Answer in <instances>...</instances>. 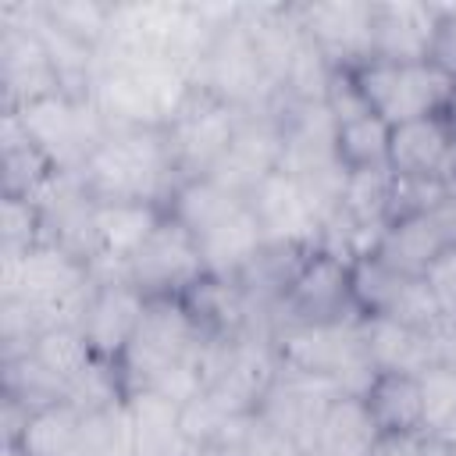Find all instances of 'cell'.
Listing matches in <instances>:
<instances>
[{"label":"cell","mask_w":456,"mask_h":456,"mask_svg":"<svg viewBox=\"0 0 456 456\" xmlns=\"http://www.w3.org/2000/svg\"><path fill=\"white\" fill-rule=\"evenodd\" d=\"M449 118L456 121V96H452V103H449Z\"/></svg>","instance_id":"60d3db41"},{"label":"cell","mask_w":456,"mask_h":456,"mask_svg":"<svg viewBox=\"0 0 456 456\" xmlns=\"http://www.w3.org/2000/svg\"><path fill=\"white\" fill-rule=\"evenodd\" d=\"M428 435L424 431H381L370 456H424Z\"/></svg>","instance_id":"836d02e7"},{"label":"cell","mask_w":456,"mask_h":456,"mask_svg":"<svg viewBox=\"0 0 456 456\" xmlns=\"http://www.w3.org/2000/svg\"><path fill=\"white\" fill-rule=\"evenodd\" d=\"M378 424L360 395H338L317 431L310 456H370L378 442Z\"/></svg>","instance_id":"603a6c76"},{"label":"cell","mask_w":456,"mask_h":456,"mask_svg":"<svg viewBox=\"0 0 456 456\" xmlns=\"http://www.w3.org/2000/svg\"><path fill=\"white\" fill-rule=\"evenodd\" d=\"M271 342L281 367L328 378L342 395L363 399L378 378L363 342V314L342 321H278L271 328Z\"/></svg>","instance_id":"8992f818"},{"label":"cell","mask_w":456,"mask_h":456,"mask_svg":"<svg viewBox=\"0 0 456 456\" xmlns=\"http://www.w3.org/2000/svg\"><path fill=\"white\" fill-rule=\"evenodd\" d=\"M438 4H374V61H431L438 43Z\"/></svg>","instance_id":"ffe728a7"},{"label":"cell","mask_w":456,"mask_h":456,"mask_svg":"<svg viewBox=\"0 0 456 456\" xmlns=\"http://www.w3.org/2000/svg\"><path fill=\"white\" fill-rule=\"evenodd\" d=\"M239 121H242V114L235 107H228L224 100H217V96H210L203 89H192L185 107L164 128L178 178L182 182L210 178V171L224 157Z\"/></svg>","instance_id":"7c38bea8"},{"label":"cell","mask_w":456,"mask_h":456,"mask_svg":"<svg viewBox=\"0 0 456 456\" xmlns=\"http://www.w3.org/2000/svg\"><path fill=\"white\" fill-rule=\"evenodd\" d=\"M82 420L86 413L75 403L68 399L46 403L28 413L25 431L14 442V449H21V456H75L78 438H82Z\"/></svg>","instance_id":"cb8c5ba5"},{"label":"cell","mask_w":456,"mask_h":456,"mask_svg":"<svg viewBox=\"0 0 456 456\" xmlns=\"http://www.w3.org/2000/svg\"><path fill=\"white\" fill-rule=\"evenodd\" d=\"M388 171L395 178L445 182L456 189V121L435 114L395 125L388 139Z\"/></svg>","instance_id":"e0dca14e"},{"label":"cell","mask_w":456,"mask_h":456,"mask_svg":"<svg viewBox=\"0 0 456 456\" xmlns=\"http://www.w3.org/2000/svg\"><path fill=\"white\" fill-rule=\"evenodd\" d=\"M210 335L196 321L185 299L160 296L146 299L142 321L118 360L125 399L132 392H160L185 406L203 392V356Z\"/></svg>","instance_id":"6da1fadb"},{"label":"cell","mask_w":456,"mask_h":456,"mask_svg":"<svg viewBox=\"0 0 456 456\" xmlns=\"http://www.w3.org/2000/svg\"><path fill=\"white\" fill-rule=\"evenodd\" d=\"M435 438H442L445 445H452V449H456V417H452V420H449V424H445V428H442Z\"/></svg>","instance_id":"f35d334b"},{"label":"cell","mask_w":456,"mask_h":456,"mask_svg":"<svg viewBox=\"0 0 456 456\" xmlns=\"http://www.w3.org/2000/svg\"><path fill=\"white\" fill-rule=\"evenodd\" d=\"M417 381L424 406V435H438L456 417V370L438 360L424 374H417Z\"/></svg>","instance_id":"f546056e"},{"label":"cell","mask_w":456,"mask_h":456,"mask_svg":"<svg viewBox=\"0 0 456 456\" xmlns=\"http://www.w3.org/2000/svg\"><path fill=\"white\" fill-rule=\"evenodd\" d=\"M53 381L64 385V392L93 367V349L86 342V335L78 328H46L36 335L32 342V353H28Z\"/></svg>","instance_id":"4316f807"},{"label":"cell","mask_w":456,"mask_h":456,"mask_svg":"<svg viewBox=\"0 0 456 456\" xmlns=\"http://www.w3.org/2000/svg\"><path fill=\"white\" fill-rule=\"evenodd\" d=\"M303 36L321 50L335 71H356L374 61V4L360 0H314L292 4Z\"/></svg>","instance_id":"4fadbf2b"},{"label":"cell","mask_w":456,"mask_h":456,"mask_svg":"<svg viewBox=\"0 0 456 456\" xmlns=\"http://www.w3.org/2000/svg\"><path fill=\"white\" fill-rule=\"evenodd\" d=\"M388 139L392 128L374 114H360L338 125V160L346 171H363V167H388Z\"/></svg>","instance_id":"83f0119b"},{"label":"cell","mask_w":456,"mask_h":456,"mask_svg":"<svg viewBox=\"0 0 456 456\" xmlns=\"http://www.w3.org/2000/svg\"><path fill=\"white\" fill-rule=\"evenodd\" d=\"M239 442V438H235ZM235 442H207V445H192L185 456H239Z\"/></svg>","instance_id":"8d00e7d4"},{"label":"cell","mask_w":456,"mask_h":456,"mask_svg":"<svg viewBox=\"0 0 456 456\" xmlns=\"http://www.w3.org/2000/svg\"><path fill=\"white\" fill-rule=\"evenodd\" d=\"M438 360L456 370V321L438 335Z\"/></svg>","instance_id":"d590c367"},{"label":"cell","mask_w":456,"mask_h":456,"mask_svg":"<svg viewBox=\"0 0 456 456\" xmlns=\"http://www.w3.org/2000/svg\"><path fill=\"white\" fill-rule=\"evenodd\" d=\"M253 217L264 235V249H285V253H314L324 239V210L306 192L299 178L289 171H271L249 196Z\"/></svg>","instance_id":"8fae6325"},{"label":"cell","mask_w":456,"mask_h":456,"mask_svg":"<svg viewBox=\"0 0 456 456\" xmlns=\"http://www.w3.org/2000/svg\"><path fill=\"white\" fill-rule=\"evenodd\" d=\"M239 456H306L292 438L278 435L271 424H264L260 417H253L246 424V431L239 435Z\"/></svg>","instance_id":"1f68e13d"},{"label":"cell","mask_w":456,"mask_h":456,"mask_svg":"<svg viewBox=\"0 0 456 456\" xmlns=\"http://www.w3.org/2000/svg\"><path fill=\"white\" fill-rule=\"evenodd\" d=\"M367 107L388 125H406L435 114H449L456 96V78L431 57V61H367L353 71Z\"/></svg>","instance_id":"52a82bcc"},{"label":"cell","mask_w":456,"mask_h":456,"mask_svg":"<svg viewBox=\"0 0 456 456\" xmlns=\"http://www.w3.org/2000/svg\"><path fill=\"white\" fill-rule=\"evenodd\" d=\"M442 25H438V43H435V61L456 78V4H438Z\"/></svg>","instance_id":"e575fe53"},{"label":"cell","mask_w":456,"mask_h":456,"mask_svg":"<svg viewBox=\"0 0 456 456\" xmlns=\"http://www.w3.org/2000/svg\"><path fill=\"white\" fill-rule=\"evenodd\" d=\"M424 456H456V449H452V445H445L442 438L428 435V449H424Z\"/></svg>","instance_id":"74e56055"},{"label":"cell","mask_w":456,"mask_h":456,"mask_svg":"<svg viewBox=\"0 0 456 456\" xmlns=\"http://www.w3.org/2000/svg\"><path fill=\"white\" fill-rule=\"evenodd\" d=\"M378 431H424L417 374H378L363 395Z\"/></svg>","instance_id":"d4e9b609"},{"label":"cell","mask_w":456,"mask_h":456,"mask_svg":"<svg viewBox=\"0 0 456 456\" xmlns=\"http://www.w3.org/2000/svg\"><path fill=\"white\" fill-rule=\"evenodd\" d=\"M125 281L135 285L146 299H160V296L185 299L196 285L207 281L200 246L171 210H164L160 224L125 264Z\"/></svg>","instance_id":"30bf717a"},{"label":"cell","mask_w":456,"mask_h":456,"mask_svg":"<svg viewBox=\"0 0 456 456\" xmlns=\"http://www.w3.org/2000/svg\"><path fill=\"white\" fill-rule=\"evenodd\" d=\"M96 278L75 249L43 239L21 253H0V299L28 310L36 331L82 328Z\"/></svg>","instance_id":"7a4b0ae2"},{"label":"cell","mask_w":456,"mask_h":456,"mask_svg":"<svg viewBox=\"0 0 456 456\" xmlns=\"http://www.w3.org/2000/svg\"><path fill=\"white\" fill-rule=\"evenodd\" d=\"M78 182L96 203H153L164 210L182 185L164 128H110Z\"/></svg>","instance_id":"3957f363"},{"label":"cell","mask_w":456,"mask_h":456,"mask_svg":"<svg viewBox=\"0 0 456 456\" xmlns=\"http://www.w3.org/2000/svg\"><path fill=\"white\" fill-rule=\"evenodd\" d=\"M363 342L378 374H424L431 363H438V335L417 331L381 314L363 317Z\"/></svg>","instance_id":"44dd1931"},{"label":"cell","mask_w":456,"mask_h":456,"mask_svg":"<svg viewBox=\"0 0 456 456\" xmlns=\"http://www.w3.org/2000/svg\"><path fill=\"white\" fill-rule=\"evenodd\" d=\"M452 242H456V200L435 210L392 221L374 256L406 278H420L428 264Z\"/></svg>","instance_id":"d6986e66"},{"label":"cell","mask_w":456,"mask_h":456,"mask_svg":"<svg viewBox=\"0 0 456 456\" xmlns=\"http://www.w3.org/2000/svg\"><path fill=\"white\" fill-rule=\"evenodd\" d=\"M338 395L342 392H338L335 381L281 367L278 378H274V385H271V392L264 395L256 417L264 424H271L278 435L292 438L310 456L314 452V442H317V431H321V420H324L328 406Z\"/></svg>","instance_id":"9a60e30c"},{"label":"cell","mask_w":456,"mask_h":456,"mask_svg":"<svg viewBox=\"0 0 456 456\" xmlns=\"http://www.w3.org/2000/svg\"><path fill=\"white\" fill-rule=\"evenodd\" d=\"M135 456H185L192 445L182 431V406L160 392H132L128 399Z\"/></svg>","instance_id":"7402d4cb"},{"label":"cell","mask_w":456,"mask_h":456,"mask_svg":"<svg viewBox=\"0 0 456 456\" xmlns=\"http://www.w3.org/2000/svg\"><path fill=\"white\" fill-rule=\"evenodd\" d=\"M142 310H146V296L135 285H128L125 278L96 281L93 299L82 317V328H78L86 335L93 356L118 363L142 321Z\"/></svg>","instance_id":"ac0fdd59"},{"label":"cell","mask_w":456,"mask_h":456,"mask_svg":"<svg viewBox=\"0 0 456 456\" xmlns=\"http://www.w3.org/2000/svg\"><path fill=\"white\" fill-rule=\"evenodd\" d=\"M167 210L196 239L207 278L239 281L264 253V235L249 200L221 189L210 178L182 182Z\"/></svg>","instance_id":"277c9868"},{"label":"cell","mask_w":456,"mask_h":456,"mask_svg":"<svg viewBox=\"0 0 456 456\" xmlns=\"http://www.w3.org/2000/svg\"><path fill=\"white\" fill-rule=\"evenodd\" d=\"M0 224H4V246H0V253H21V249H28V246H36V242L46 239L43 210L28 196H7L4 192Z\"/></svg>","instance_id":"4dcf8cb0"},{"label":"cell","mask_w":456,"mask_h":456,"mask_svg":"<svg viewBox=\"0 0 456 456\" xmlns=\"http://www.w3.org/2000/svg\"><path fill=\"white\" fill-rule=\"evenodd\" d=\"M110 7L114 4H96V0H50V4H43V14L64 36H71V39L100 50L103 39H107Z\"/></svg>","instance_id":"f1b7e54d"},{"label":"cell","mask_w":456,"mask_h":456,"mask_svg":"<svg viewBox=\"0 0 456 456\" xmlns=\"http://www.w3.org/2000/svg\"><path fill=\"white\" fill-rule=\"evenodd\" d=\"M192 78L167 61L96 53L89 100L110 128H167L185 107Z\"/></svg>","instance_id":"5b68a950"},{"label":"cell","mask_w":456,"mask_h":456,"mask_svg":"<svg viewBox=\"0 0 456 456\" xmlns=\"http://www.w3.org/2000/svg\"><path fill=\"white\" fill-rule=\"evenodd\" d=\"M25 135L43 150V157L53 164L61 175H78L93 150L103 142L110 125L103 114L93 107L89 96H71V93H53L43 96L21 110H11Z\"/></svg>","instance_id":"ba28073f"},{"label":"cell","mask_w":456,"mask_h":456,"mask_svg":"<svg viewBox=\"0 0 456 456\" xmlns=\"http://www.w3.org/2000/svg\"><path fill=\"white\" fill-rule=\"evenodd\" d=\"M420 278H424V285L435 292V299L442 303V310L456 321V242L445 246V249L428 264V271H424Z\"/></svg>","instance_id":"d6a6232c"},{"label":"cell","mask_w":456,"mask_h":456,"mask_svg":"<svg viewBox=\"0 0 456 456\" xmlns=\"http://www.w3.org/2000/svg\"><path fill=\"white\" fill-rule=\"evenodd\" d=\"M353 314L360 310L353 303L349 264H342L324 249H314L281 289L274 306V324L278 321H342Z\"/></svg>","instance_id":"5bb4252c"},{"label":"cell","mask_w":456,"mask_h":456,"mask_svg":"<svg viewBox=\"0 0 456 456\" xmlns=\"http://www.w3.org/2000/svg\"><path fill=\"white\" fill-rule=\"evenodd\" d=\"M281 146H285V132L278 107L260 114H242L224 157L210 171V182H217L235 196H249L271 171H278Z\"/></svg>","instance_id":"2e32d148"},{"label":"cell","mask_w":456,"mask_h":456,"mask_svg":"<svg viewBox=\"0 0 456 456\" xmlns=\"http://www.w3.org/2000/svg\"><path fill=\"white\" fill-rule=\"evenodd\" d=\"M4 192L7 196H36L50 175L53 164L43 157V150L25 135V128L18 125V118L11 110H4Z\"/></svg>","instance_id":"484cf974"},{"label":"cell","mask_w":456,"mask_h":456,"mask_svg":"<svg viewBox=\"0 0 456 456\" xmlns=\"http://www.w3.org/2000/svg\"><path fill=\"white\" fill-rule=\"evenodd\" d=\"M192 89H203V93L224 100L239 114H260V110H274L281 103L242 21H232L228 28H221L214 36L207 53L192 68Z\"/></svg>","instance_id":"9c48e42d"},{"label":"cell","mask_w":456,"mask_h":456,"mask_svg":"<svg viewBox=\"0 0 456 456\" xmlns=\"http://www.w3.org/2000/svg\"><path fill=\"white\" fill-rule=\"evenodd\" d=\"M4 456H21V449H14V445H4Z\"/></svg>","instance_id":"ab89813d"}]
</instances>
